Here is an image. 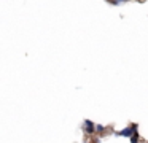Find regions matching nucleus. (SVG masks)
Listing matches in <instances>:
<instances>
[{
	"label": "nucleus",
	"mask_w": 148,
	"mask_h": 143,
	"mask_svg": "<svg viewBox=\"0 0 148 143\" xmlns=\"http://www.w3.org/2000/svg\"><path fill=\"white\" fill-rule=\"evenodd\" d=\"M135 132H137V124H131V126H127V127H124V129L118 130V132H116V135L126 137V138H131Z\"/></svg>",
	"instance_id": "1"
},
{
	"label": "nucleus",
	"mask_w": 148,
	"mask_h": 143,
	"mask_svg": "<svg viewBox=\"0 0 148 143\" xmlns=\"http://www.w3.org/2000/svg\"><path fill=\"white\" fill-rule=\"evenodd\" d=\"M84 130H86L88 133H94V132H96V124H94L92 121L86 119V121H84Z\"/></svg>",
	"instance_id": "2"
},
{
	"label": "nucleus",
	"mask_w": 148,
	"mask_h": 143,
	"mask_svg": "<svg viewBox=\"0 0 148 143\" xmlns=\"http://www.w3.org/2000/svg\"><path fill=\"white\" fill-rule=\"evenodd\" d=\"M96 132L97 133H103L105 132V126H102V124H96Z\"/></svg>",
	"instance_id": "3"
},
{
	"label": "nucleus",
	"mask_w": 148,
	"mask_h": 143,
	"mask_svg": "<svg viewBox=\"0 0 148 143\" xmlns=\"http://www.w3.org/2000/svg\"><path fill=\"white\" fill-rule=\"evenodd\" d=\"M131 143H138V133H137V132H135L134 135L131 137Z\"/></svg>",
	"instance_id": "4"
},
{
	"label": "nucleus",
	"mask_w": 148,
	"mask_h": 143,
	"mask_svg": "<svg viewBox=\"0 0 148 143\" xmlns=\"http://www.w3.org/2000/svg\"><path fill=\"white\" fill-rule=\"evenodd\" d=\"M92 143H99V140H94V142Z\"/></svg>",
	"instance_id": "5"
}]
</instances>
